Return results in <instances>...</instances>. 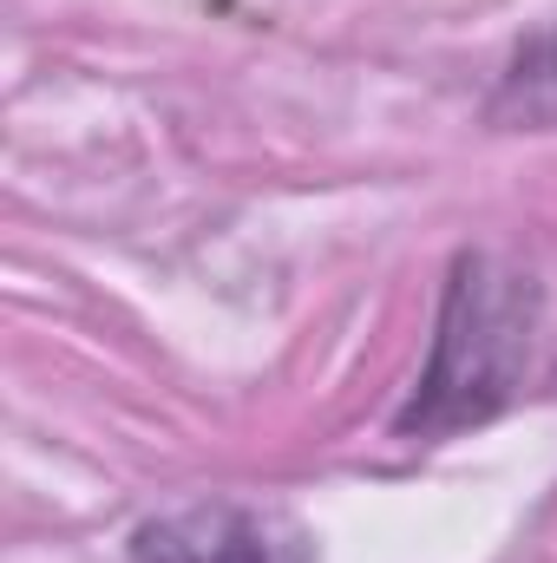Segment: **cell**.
<instances>
[{"label":"cell","mask_w":557,"mask_h":563,"mask_svg":"<svg viewBox=\"0 0 557 563\" xmlns=\"http://www.w3.org/2000/svg\"><path fill=\"white\" fill-rule=\"evenodd\" d=\"M545 295L532 269L492 256V250H459L446 288H439V321L433 347L419 367L407 407L394 413L401 439H452L466 426H485L512 407L525 367H532V334H538Z\"/></svg>","instance_id":"cell-1"},{"label":"cell","mask_w":557,"mask_h":563,"mask_svg":"<svg viewBox=\"0 0 557 563\" xmlns=\"http://www.w3.org/2000/svg\"><path fill=\"white\" fill-rule=\"evenodd\" d=\"M125 563H315V538L250 498H204L132 531Z\"/></svg>","instance_id":"cell-2"},{"label":"cell","mask_w":557,"mask_h":563,"mask_svg":"<svg viewBox=\"0 0 557 563\" xmlns=\"http://www.w3.org/2000/svg\"><path fill=\"white\" fill-rule=\"evenodd\" d=\"M485 119L505 132H557V20L525 33L485 99Z\"/></svg>","instance_id":"cell-3"}]
</instances>
